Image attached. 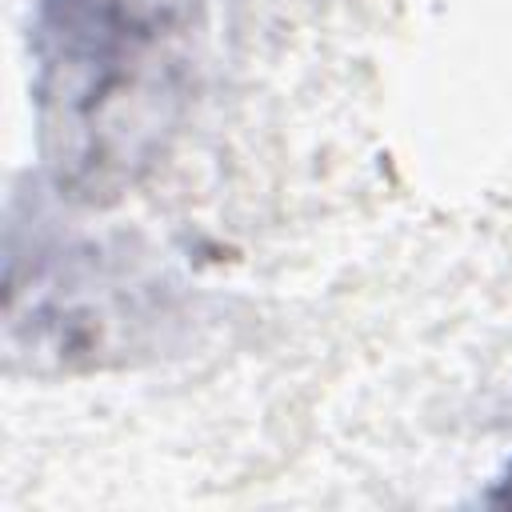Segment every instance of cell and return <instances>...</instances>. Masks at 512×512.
<instances>
[{"mask_svg":"<svg viewBox=\"0 0 512 512\" xmlns=\"http://www.w3.org/2000/svg\"><path fill=\"white\" fill-rule=\"evenodd\" d=\"M204 0H32V104L52 184L108 204L140 184L196 92Z\"/></svg>","mask_w":512,"mask_h":512,"instance_id":"obj_1","label":"cell"},{"mask_svg":"<svg viewBox=\"0 0 512 512\" xmlns=\"http://www.w3.org/2000/svg\"><path fill=\"white\" fill-rule=\"evenodd\" d=\"M168 316V284L128 248L40 232L8 248V348L36 368H104Z\"/></svg>","mask_w":512,"mask_h":512,"instance_id":"obj_2","label":"cell"},{"mask_svg":"<svg viewBox=\"0 0 512 512\" xmlns=\"http://www.w3.org/2000/svg\"><path fill=\"white\" fill-rule=\"evenodd\" d=\"M492 500H496V504H512V464H508V472L500 476V484H496Z\"/></svg>","mask_w":512,"mask_h":512,"instance_id":"obj_3","label":"cell"}]
</instances>
